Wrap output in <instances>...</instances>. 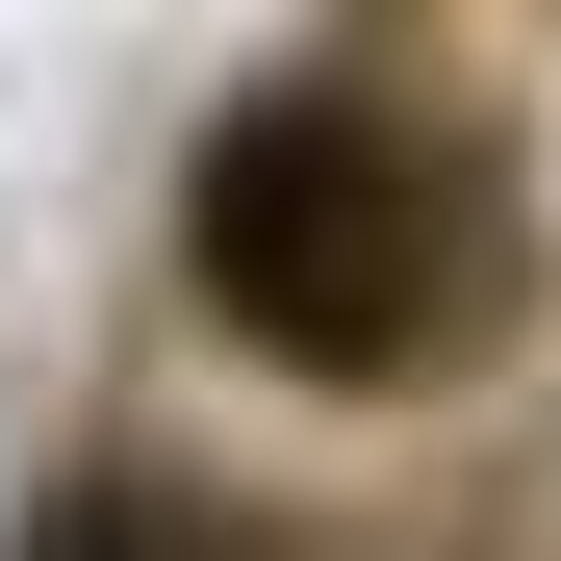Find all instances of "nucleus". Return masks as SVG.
<instances>
[{
	"label": "nucleus",
	"mask_w": 561,
	"mask_h": 561,
	"mask_svg": "<svg viewBox=\"0 0 561 561\" xmlns=\"http://www.w3.org/2000/svg\"><path fill=\"white\" fill-rule=\"evenodd\" d=\"M26 561H205V536H179V511H153V485H77V511H51V536H26Z\"/></svg>",
	"instance_id": "nucleus-2"
},
{
	"label": "nucleus",
	"mask_w": 561,
	"mask_h": 561,
	"mask_svg": "<svg viewBox=\"0 0 561 561\" xmlns=\"http://www.w3.org/2000/svg\"><path fill=\"white\" fill-rule=\"evenodd\" d=\"M179 255L205 307L280 357V383H434L459 307H485V179H459L409 103H230L205 179H179Z\"/></svg>",
	"instance_id": "nucleus-1"
}]
</instances>
